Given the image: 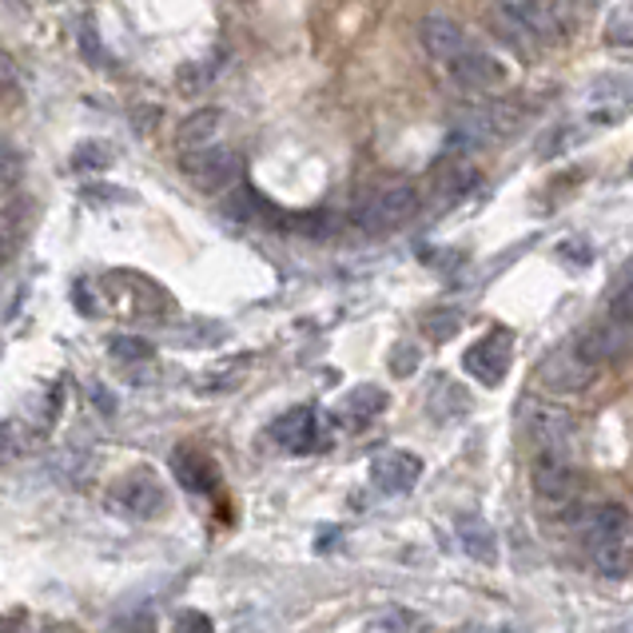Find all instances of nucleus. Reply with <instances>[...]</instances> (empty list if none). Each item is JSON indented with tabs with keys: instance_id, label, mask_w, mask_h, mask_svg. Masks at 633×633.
<instances>
[{
	"instance_id": "c9c22d12",
	"label": "nucleus",
	"mask_w": 633,
	"mask_h": 633,
	"mask_svg": "<svg viewBox=\"0 0 633 633\" xmlns=\"http://www.w3.org/2000/svg\"><path fill=\"white\" fill-rule=\"evenodd\" d=\"M625 176H630V180H633V164H630V171H625Z\"/></svg>"
},
{
	"instance_id": "473e14b6",
	"label": "nucleus",
	"mask_w": 633,
	"mask_h": 633,
	"mask_svg": "<svg viewBox=\"0 0 633 633\" xmlns=\"http://www.w3.org/2000/svg\"><path fill=\"white\" fill-rule=\"evenodd\" d=\"M180 630H211V622H208V617L188 614V617H180Z\"/></svg>"
},
{
	"instance_id": "2eb2a0df",
	"label": "nucleus",
	"mask_w": 633,
	"mask_h": 633,
	"mask_svg": "<svg viewBox=\"0 0 633 633\" xmlns=\"http://www.w3.org/2000/svg\"><path fill=\"white\" fill-rule=\"evenodd\" d=\"M625 534H630V514H625V506H617V502H605V506L590 511V518H586L590 554H594V550H602V546H617V542H625Z\"/></svg>"
},
{
	"instance_id": "ddd939ff",
	"label": "nucleus",
	"mask_w": 633,
	"mask_h": 633,
	"mask_svg": "<svg viewBox=\"0 0 633 633\" xmlns=\"http://www.w3.org/2000/svg\"><path fill=\"white\" fill-rule=\"evenodd\" d=\"M271 438L284 446V451L307 454L315 443H319V418H315L311 407H295V411H287L284 418H275Z\"/></svg>"
},
{
	"instance_id": "5701e85b",
	"label": "nucleus",
	"mask_w": 633,
	"mask_h": 633,
	"mask_svg": "<svg viewBox=\"0 0 633 633\" xmlns=\"http://www.w3.org/2000/svg\"><path fill=\"white\" fill-rule=\"evenodd\" d=\"M586 128L582 123H566V128H550L546 136L538 140V160H554V156H562V151L577 148V144L586 140Z\"/></svg>"
},
{
	"instance_id": "bb28decb",
	"label": "nucleus",
	"mask_w": 633,
	"mask_h": 633,
	"mask_svg": "<svg viewBox=\"0 0 633 633\" xmlns=\"http://www.w3.org/2000/svg\"><path fill=\"white\" fill-rule=\"evenodd\" d=\"M558 259L566 267H574V271H582V267H590V259H594V247H590L586 239H562Z\"/></svg>"
},
{
	"instance_id": "a211bd4d",
	"label": "nucleus",
	"mask_w": 633,
	"mask_h": 633,
	"mask_svg": "<svg viewBox=\"0 0 633 633\" xmlns=\"http://www.w3.org/2000/svg\"><path fill=\"white\" fill-rule=\"evenodd\" d=\"M426 411H431L435 423H454V418H463L466 411H471V395H466L454 378L435 375V383L426 390Z\"/></svg>"
},
{
	"instance_id": "f704fd0d",
	"label": "nucleus",
	"mask_w": 633,
	"mask_h": 633,
	"mask_svg": "<svg viewBox=\"0 0 633 633\" xmlns=\"http://www.w3.org/2000/svg\"><path fill=\"white\" fill-rule=\"evenodd\" d=\"M622 630H633V622H625V625H622Z\"/></svg>"
},
{
	"instance_id": "c85d7f7f",
	"label": "nucleus",
	"mask_w": 633,
	"mask_h": 633,
	"mask_svg": "<svg viewBox=\"0 0 633 633\" xmlns=\"http://www.w3.org/2000/svg\"><path fill=\"white\" fill-rule=\"evenodd\" d=\"M614 319L633 323V264H630V271L622 275V287H617V295H614Z\"/></svg>"
},
{
	"instance_id": "f8f14e48",
	"label": "nucleus",
	"mask_w": 633,
	"mask_h": 633,
	"mask_svg": "<svg viewBox=\"0 0 633 633\" xmlns=\"http://www.w3.org/2000/svg\"><path fill=\"white\" fill-rule=\"evenodd\" d=\"M418 40H423L426 57L438 60V65H451L458 52L466 48V32L458 20L443 17V12H431V17H423V24H418Z\"/></svg>"
},
{
	"instance_id": "b1692460",
	"label": "nucleus",
	"mask_w": 633,
	"mask_h": 633,
	"mask_svg": "<svg viewBox=\"0 0 633 633\" xmlns=\"http://www.w3.org/2000/svg\"><path fill=\"white\" fill-rule=\"evenodd\" d=\"M367 630H390V633H403V630H426V622L415 614V610H383V614L367 617Z\"/></svg>"
},
{
	"instance_id": "412c9836",
	"label": "nucleus",
	"mask_w": 633,
	"mask_h": 633,
	"mask_svg": "<svg viewBox=\"0 0 633 633\" xmlns=\"http://www.w3.org/2000/svg\"><path fill=\"white\" fill-rule=\"evenodd\" d=\"M44 474L52 483H85L92 474V454L88 451H57L44 458Z\"/></svg>"
},
{
	"instance_id": "c756f323",
	"label": "nucleus",
	"mask_w": 633,
	"mask_h": 633,
	"mask_svg": "<svg viewBox=\"0 0 633 633\" xmlns=\"http://www.w3.org/2000/svg\"><path fill=\"white\" fill-rule=\"evenodd\" d=\"M112 355H120V359H148L151 347L144 339H132V335H116V339H112Z\"/></svg>"
},
{
	"instance_id": "f3484780",
	"label": "nucleus",
	"mask_w": 633,
	"mask_h": 633,
	"mask_svg": "<svg viewBox=\"0 0 633 633\" xmlns=\"http://www.w3.org/2000/svg\"><path fill=\"white\" fill-rule=\"evenodd\" d=\"M116 502H123V511L151 518V514H160L164 506V486L156 483L151 474H132V478H123V483L116 486Z\"/></svg>"
},
{
	"instance_id": "2f4dec72",
	"label": "nucleus",
	"mask_w": 633,
	"mask_h": 633,
	"mask_svg": "<svg viewBox=\"0 0 633 633\" xmlns=\"http://www.w3.org/2000/svg\"><path fill=\"white\" fill-rule=\"evenodd\" d=\"M80 48H85V57L92 60V65H100V48H96V32H92V24H85V32H80Z\"/></svg>"
},
{
	"instance_id": "393cba45",
	"label": "nucleus",
	"mask_w": 633,
	"mask_h": 633,
	"mask_svg": "<svg viewBox=\"0 0 633 633\" xmlns=\"http://www.w3.org/2000/svg\"><path fill=\"white\" fill-rule=\"evenodd\" d=\"M458 327H463V315L458 311H435V315H426L423 319V332L431 343H446L458 335Z\"/></svg>"
},
{
	"instance_id": "39448f33",
	"label": "nucleus",
	"mask_w": 633,
	"mask_h": 633,
	"mask_svg": "<svg viewBox=\"0 0 633 633\" xmlns=\"http://www.w3.org/2000/svg\"><path fill=\"white\" fill-rule=\"evenodd\" d=\"M446 68H451L454 88H458V92H466V96L494 92V88H502V85H506V76H511L498 57H491V52H483V48H471V44H466Z\"/></svg>"
},
{
	"instance_id": "7ed1b4c3",
	"label": "nucleus",
	"mask_w": 633,
	"mask_h": 633,
	"mask_svg": "<svg viewBox=\"0 0 633 633\" xmlns=\"http://www.w3.org/2000/svg\"><path fill=\"white\" fill-rule=\"evenodd\" d=\"M514 367V335L506 327H494L483 339H474L463 355V370L478 387H498Z\"/></svg>"
},
{
	"instance_id": "6e6552de",
	"label": "nucleus",
	"mask_w": 633,
	"mask_h": 633,
	"mask_svg": "<svg viewBox=\"0 0 633 633\" xmlns=\"http://www.w3.org/2000/svg\"><path fill=\"white\" fill-rule=\"evenodd\" d=\"M594 123H614L633 112V72H602L586 88Z\"/></svg>"
},
{
	"instance_id": "7c9ffc66",
	"label": "nucleus",
	"mask_w": 633,
	"mask_h": 633,
	"mask_svg": "<svg viewBox=\"0 0 633 633\" xmlns=\"http://www.w3.org/2000/svg\"><path fill=\"white\" fill-rule=\"evenodd\" d=\"M211 76H216V68H211V65H188L180 72V88H184V92H196V88L208 85Z\"/></svg>"
},
{
	"instance_id": "dca6fc26",
	"label": "nucleus",
	"mask_w": 633,
	"mask_h": 633,
	"mask_svg": "<svg viewBox=\"0 0 633 633\" xmlns=\"http://www.w3.org/2000/svg\"><path fill=\"white\" fill-rule=\"evenodd\" d=\"M224 123L227 116L219 112V108H199V112H191L188 120L176 128V144H180V151L211 148V144L224 136Z\"/></svg>"
},
{
	"instance_id": "a878e982",
	"label": "nucleus",
	"mask_w": 633,
	"mask_h": 633,
	"mask_svg": "<svg viewBox=\"0 0 633 633\" xmlns=\"http://www.w3.org/2000/svg\"><path fill=\"white\" fill-rule=\"evenodd\" d=\"M116 151L112 144H100V140H88L80 144V148L72 151V168L85 171V168H108V160H112Z\"/></svg>"
},
{
	"instance_id": "cd10ccee",
	"label": "nucleus",
	"mask_w": 633,
	"mask_h": 633,
	"mask_svg": "<svg viewBox=\"0 0 633 633\" xmlns=\"http://www.w3.org/2000/svg\"><path fill=\"white\" fill-rule=\"evenodd\" d=\"M415 367H418V347L415 343H398V347L390 350V375L407 378L415 375Z\"/></svg>"
},
{
	"instance_id": "6ab92c4d",
	"label": "nucleus",
	"mask_w": 633,
	"mask_h": 633,
	"mask_svg": "<svg viewBox=\"0 0 633 633\" xmlns=\"http://www.w3.org/2000/svg\"><path fill=\"white\" fill-rule=\"evenodd\" d=\"M383 411H387V390L375 387V383H363V387H350L339 398L335 415H343L347 423H367V418L383 415Z\"/></svg>"
},
{
	"instance_id": "4468645a",
	"label": "nucleus",
	"mask_w": 633,
	"mask_h": 633,
	"mask_svg": "<svg viewBox=\"0 0 633 633\" xmlns=\"http://www.w3.org/2000/svg\"><path fill=\"white\" fill-rule=\"evenodd\" d=\"M491 29H494V37H498L502 44L511 48V52H518L522 60L538 57V44H534V29H530L526 17H522V12L514 9V4H494Z\"/></svg>"
},
{
	"instance_id": "20e7f679",
	"label": "nucleus",
	"mask_w": 633,
	"mask_h": 633,
	"mask_svg": "<svg viewBox=\"0 0 633 633\" xmlns=\"http://www.w3.org/2000/svg\"><path fill=\"white\" fill-rule=\"evenodd\" d=\"M526 435L530 443L538 446L542 454H562V458H574V418L562 407H550V403H538L530 398L526 407Z\"/></svg>"
},
{
	"instance_id": "9b49d317",
	"label": "nucleus",
	"mask_w": 633,
	"mask_h": 633,
	"mask_svg": "<svg viewBox=\"0 0 633 633\" xmlns=\"http://www.w3.org/2000/svg\"><path fill=\"white\" fill-rule=\"evenodd\" d=\"M530 483L538 491L542 502H570L574 498V458H562V454H534V466H530Z\"/></svg>"
},
{
	"instance_id": "423d86ee",
	"label": "nucleus",
	"mask_w": 633,
	"mask_h": 633,
	"mask_svg": "<svg viewBox=\"0 0 633 633\" xmlns=\"http://www.w3.org/2000/svg\"><path fill=\"white\" fill-rule=\"evenodd\" d=\"M184 176H188L199 191H224L236 184L239 156L227 148H216V144L199 151H184Z\"/></svg>"
},
{
	"instance_id": "f03ea898",
	"label": "nucleus",
	"mask_w": 633,
	"mask_h": 633,
	"mask_svg": "<svg viewBox=\"0 0 633 633\" xmlns=\"http://www.w3.org/2000/svg\"><path fill=\"white\" fill-rule=\"evenodd\" d=\"M418 191L411 184H390V188L375 191L355 208V227H363L367 236H383V231H395V227L411 224L418 216Z\"/></svg>"
},
{
	"instance_id": "0eeeda50",
	"label": "nucleus",
	"mask_w": 633,
	"mask_h": 633,
	"mask_svg": "<svg viewBox=\"0 0 633 633\" xmlns=\"http://www.w3.org/2000/svg\"><path fill=\"white\" fill-rule=\"evenodd\" d=\"M630 347H633V323H622V319L597 323V327H590V332H582L574 339V355L586 359L590 367L622 359V355H630Z\"/></svg>"
},
{
	"instance_id": "9d476101",
	"label": "nucleus",
	"mask_w": 633,
	"mask_h": 633,
	"mask_svg": "<svg viewBox=\"0 0 633 633\" xmlns=\"http://www.w3.org/2000/svg\"><path fill=\"white\" fill-rule=\"evenodd\" d=\"M594 378H597V367H590L586 359H577L574 347L554 350V355L538 367V383L550 390V395H582Z\"/></svg>"
},
{
	"instance_id": "aec40b11",
	"label": "nucleus",
	"mask_w": 633,
	"mask_h": 633,
	"mask_svg": "<svg viewBox=\"0 0 633 633\" xmlns=\"http://www.w3.org/2000/svg\"><path fill=\"white\" fill-rule=\"evenodd\" d=\"M458 538H463V550L474 562H483V566L498 562V538H494V530L478 514H463L458 518Z\"/></svg>"
},
{
	"instance_id": "4be33fe9",
	"label": "nucleus",
	"mask_w": 633,
	"mask_h": 633,
	"mask_svg": "<svg viewBox=\"0 0 633 633\" xmlns=\"http://www.w3.org/2000/svg\"><path fill=\"white\" fill-rule=\"evenodd\" d=\"M602 37H605V44H610V48H633V0L614 4V12L605 17Z\"/></svg>"
},
{
	"instance_id": "f257e3e1",
	"label": "nucleus",
	"mask_w": 633,
	"mask_h": 633,
	"mask_svg": "<svg viewBox=\"0 0 633 633\" xmlns=\"http://www.w3.org/2000/svg\"><path fill=\"white\" fill-rule=\"evenodd\" d=\"M522 108L511 100H486V105H471L466 112L454 116L451 128V148L454 151H478L491 144L506 140L511 132H518Z\"/></svg>"
},
{
	"instance_id": "1a4fd4ad",
	"label": "nucleus",
	"mask_w": 633,
	"mask_h": 633,
	"mask_svg": "<svg viewBox=\"0 0 633 633\" xmlns=\"http://www.w3.org/2000/svg\"><path fill=\"white\" fill-rule=\"evenodd\" d=\"M423 478V458L411 451H383L370 458V486L383 494H411Z\"/></svg>"
},
{
	"instance_id": "72a5a7b5",
	"label": "nucleus",
	"mask_w": 633,
	"mask_h": 633,
	"mask_svg": "<svg viewBox=\"0 0 633 633\" xmlns=\"http://www.w3.org/2000/svg\"><path fill=\"white\" fill-rule=\"evenodd\" d=\"M96 407H100V411H112V407H116L112 395H105V390H96Z\"/></svg>"
}]
</instances>
